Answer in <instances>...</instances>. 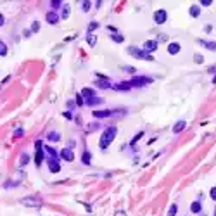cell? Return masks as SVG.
I'll use <instances>...</instances> for the list:
<instances>
[{
    "label": "cell",
    "instance_id": "33",
    "mask_svg": "<svg viewBox=\"0 0 216 216\" xmlns=\"http://www.w3.org/2000/svg\"><path fill=\"white\" fill-rule=\"evenodd\" d=\"M211 199H213V201H216V187H213V188H211Z\"/></svg>",
    "mask_w": 216,
    "mask_h": 216
},
{
    "label": "cell",
    "instance_id": "36",
    "mask_svg": "<svg viewBox=\"0 0 216 216\" xmlns=\"http://www.w3.org/2000/svg\"><path fill=\"white\" fill-rule=\"evenodd\" d=\"M14 135H16V137H21V135H23V130H16V131H14Z\"/></svg>",
    "mask_w": 216,
    "mask_h": 216
},
{
    "label": "cell",
    "instance_id": "1",
    "mask_svg": "<svg viewBox=\"0 0 216 216\" xmlns=\"http://www.w3.org/2000/svg\"><path fill=\"white\" fill-rule=\"evenodd\" d=\"M116 133H118V130H116V126H109L106 128L104 131H102V135H100V149H107L109 144L114 140V137H116Z\"/></svg>",
    "mask_w": 216,
    "mask_h": 216
},
{
    "label": "cell",
    "instance_id": "27",
    "mask_svg": "<svg viewBox=\"0 0 216 216\" xmlns=\"http://www.w3.org/2000/svg\"><path fill=\"white\" fill-rule=\"evenodd\" d=\"M50 5H52L54 9H59L61 5H62V2H61V0H52V2H50Z\"/></svg>",
    "mask_w": 216,
    "mask_h": 216
},
{
    "label": "cell",
    "instance_id": "41",
    "mask_svg": "<svg viewBox=\"0 0 216 216\" xmlns=\"http://www.w3.org/2000/svg\"><path fill=\"white\" fill-rule=\"evenodd\" d=\"M213 83H216V76H215V78H213Z\"/></svg>",
    "mask_w": 216,
    "mask_h": 216
},
{
    "label": "cell",
    "instance_id": "22",
    "mask_svg": "<svg viewBox=\"0 0 216 216\" xmlns=\"http://www.w3.org/2000/svg\"><path fill=\"white\" fill-rule=\"evenodd\" d=\"M190 211L192 213H199L201 211V202H192L190 204Z\"/></svg>",
    "mask_w": 216,
    "mask_h": 216
},
{
    "label": "cell",
    "instance_id": "40",
    "mask_svg": "<svg viewBox=\"0 0 216 216\" xmlns=\"http://www.w3.org/2000/svg\"><path fill=\"white\" fill-rule=\"evenodd\" d=\"M116 216H126V213H123V211H119V213H116Z\"/></svg>",
    "mask_w": 216,
    "mask_h": 216
},
{
    "label": "cell",
    "instance_id": "26",
    "mask_svg": "<svg viewBox=\"0 0 216 216\" xmlns=\"http://www.w3.org/2000/svg\"><path fill=\"white\" fill-rule=\"evenodd\" d=\"M168 216H177V204H171L169 211H168Z\"/></svg>",
    "mask_w": 216,
    "mask_h": 216
},
{
    "label": "cell",
    "instance_id": "21",
    "mask_svg": "<svg viewBox=\"0 0 216 216\" xmlns=\"http://www.w3.org/2000/svg\"><path fill=\"white\" fill-rule=\"evenodd\" d=\"M199 14H201V9H199L197 5H192V7H190V16H192V18H199Z\"/></svg>",
    "mask_w": 216,
    "mask_h": 216
},
{
    "label": "cell",
    "instance_id": "11",
    "mask_svg": "<svg viewBox=\"0 0 216 216\" xmlns=\"http://www.w3.org/2000/svg\"><path fill=\"white\" fill-rule=\"evenodd\" d=\"M168 52H169V54H178V52H180V43H177V42L169 43V45H168Z\"/></svg>",
    "mask_w": 216,
    "mask_h": 216
},
{
    "label": "cell",
    "instance_id": "12",
    "mask_svg": "<svg viewBox=\"0 0 216 216\" xmlns=\"http://www.w3.org/2000/svg\"><path fill=\"white\" fill-rule=\"evenodd\" d=\"M81 95H83V97H85V100H87V99L95 97V92H93L92 88H87V87H85V88L81 90Z\"/></svg>",
    "mask_w": 216,
    "mask_h": 216
},
{
    "label": "cell",
    "instance_id": "34",
    "mask_svg": "<svg viewBox=\"0 0 216 216\" xmlns=\"http://www.w3.org/2000/svg\"><path fill=\"white\" fill-rule=\"evenodd\" d=\"M76 102H78V106H83V104H85L83 99H81V95H76Z\"/></svg>",
    "mask_w": 216,
    "mask_h": 216
},
{
    "label": "cell",
    "instance_id": "15",
    "mask_svg": "<svg viewBox=\"0 0 216 216\" xmlns=\"http://www.w3.org/2000/svg\"><path fill=\"white\" fill-rule=\"evenodd\" d=\"M111 114H112V111H95V112H93L95 118H107Z\"/></svg>",
    "mask_w": 216,
    "mask_h": 216
},
{
    "label": "cell",
    "instance_id": "19",
    "mask_svg": "<svg viewBox=\"0 0 216 216\" xmlns=\"http://www.w3.org/2000/svg\"><path fill=\"white\" fill-rule=\"evenodd\" d=\"M47 138L52 140V142H57V140L61 138V135L57 133V131H49V133H47Z\"/></svg>",
    "mask_w": 216,
    "mask_h": 216
},
{
    "label": "cell",
    "instance_id": "4",
    "mask_svg": "<svg viewBox=\"0 0 216 216\" xmlns=\"http://www.w3.org/2000/svg\"><path fill=\"white\" fill-rule=\"evenodd\" d=\"M47 164H49V169L52 173H59L61 171V163L57 157H49L47 159Z\"/></svg>",
    "mask_w": 216,
    "mask_h": 216
},
{
    "label": "cell",
    "instance_id": "5",
    "mask_svg": "<svg viewBox=\"0 0 216 216\" xmlns=\"http://www.w3.org/2000/svg\"><path fill=\"white\" fill-rule=\"evenodd\" d=\"M152 81V78H144V76H135V78L130 81L131 87H144V85H149Z\"/></svg>",
    "mask_w": 216,
    "mask_h": 216
},
{
    "label": "cell",
    "instance_id": "16",
    "mask_svg": "<svg viewBox=\"0 0 216 216\" xmlns=\"http://www.w3.org/2000/svg\"><path fill=\"white\" fill-rule=\"evenodd\" d=\"M185 126H187V123L183 121V119H180V121H178L177 125H175V128H173V131H175V133H180V131H182V130H183Z\"/></svg>",
    "mask_w": 216,
    "mask_h": 216
},
{
    "label": "cell",
    "instance_id": "29",
    "mask_svg": "<svg viewBox=\"0 0 216 216\" xmlns=\"http://www.w3.org/2000/svg\"><path fill=\"white\" fill-rule=\"evenodd\" d=\"M90 5H92V4H90L88 0H87V2H81V9L85 10V12H87V10H90Z\"/></svg>",
    "mask_w": 216,
    "mask_h": 216
},
{
    "label": "cell",
    "instance_id": "35",
    "mask_svg": "<svg viewBox=\"0 0 216 216\" xmlns=\"http://www.w3.org/2000/svg\"><path fill=\"white\" fill-rule=\"evenodd\" d=\"M142 135H144V131H140V133H138L137 137H135V138H133V140H131V144H135V142H137V140H138V138H140V137H142Z\"/></svg>",
    "mask_w": 216,
    "mask_h": 216
},
{
    "label": "cell",
    "instance_id": "20",
    "mask_svg": "<svg viewBox=\"0 0 216 216\" xmlns=\"http://www.w3.org/2000/svg\"><path fill=\"white\" fill-rule=\"evenodd\" d=\"M69 10H71V7H69L68 4H66V5H62V14H61V19H68Z\"/></svg>",
    "mask_w": 216,
    "mask_h": 216
},
{
    "label": "cell",
    "instance_id": "25",
    "mask_svg": "<svg viewBox=\"0 0 216 216\" xmlns=\"http://www.w3.org/2000/svg\"><path fill=\"white\" fill-rule=\"evenodd\" d=\"M45 150H47V152L50 154V157H57V152H55L54 149L50 147V145H45Z\"/></svg>",
    "mask_w": 216,
    "mask_h": 216
},
{
    "label": "cell",
    "instance_id": "10",
    "mask_svg": "<svg viewBox=\"0 0 216 216\" xmlns=\"http://www.w3.org/2000/svg\"><path fill=\"white\" fill-rule=\"evenodd\" d=\"M157 49V42L156 40H147L145 43H144V50L145 52H152V50Z\"/></svg>",
    "mask_w": 216,
    "mask_h": 216
},
{
    "label": "cell",
    "instance_id": "38",
    "mask_svg": "<svg viewBox=\"0 0 216 216\" xmlns=\"http://www.w3.org/2000/svg\"><path fill=\"white\" fill-rule=\"evenodd\" d=\"M4 23H5V18H4V14H2V16H0V24L4 26Z\"/></svg>",
    "mask_w": 216,
    "mask_h": 216
},
{
    "label": "cell",
    "instance_id": "6",
    "mask_svg": "<svg viewBox=\"0 0 216 216\" xmlns=\"http://www.w3.org/2000/svg\"><path fill=\"white\" fill-rule=\"evenodd\" d=\"M21 202H23L24 206H28V207H40V206H42V202L36 201V199H33V197H24Z\"/></svg>",
    "mask_w": 216,
    "mask_h": 216
},
{
    "label": "cell",
    "instance_id": "8",
    "mask_svg": "<svg viewBox=\"0 0 216 216\" xmlns=\"http://www.w3.org/2000/svg\"><path fill=\"white\" fill-rule=\"evenodd\" d=\"M42 147H43V145H42V142H36V156H35V163H36V164H42V161H43V152H42Z\"/></svg>",
    "mask_w": 216,
    "mask_h": 216
},
{
    "label": "cell",
    "instance_id": "30",
    "mask_svg": "<svg viewBox=\"0 0 216 216\" xmlns=\"http://www.w3.org/2000/svg\"><path fill=\"white\" fill-rule=\"evenodd\" d=\"M194 61H196L197 64H202V61H204V59H202V55H201V54H196V55H194Z\"/></svg>",
    "mask_w": 216,
    "mask_h": 216
},
{
    "label": "cell",
    "instance_id": "18",
    "mask_svg": "<svg viewBox=\"0 0 216 216\" xmlns=\"http://www.w3.org/2000/svg\"><path fill=\"white\" fill-rule=\"evenodd\" d=\"M199 43L204 45V47H207L209 50H216V42H204V40H201Z\"/></svg>",
    "mask_w": 216,
    "mask_h": 216
},
{
    "label": "cell",
    "instance_id": "14",
    "mask_svg": "<svg viewBox=\"0 0 216 216\" xmlns=\"http://www.w3.org/2000/svg\"><path fill=\"white\" fill-rule=\"evenodd\" d=\"M47 21H49L50 24H55V23L59 21V16H57L55 12H49V14H47Z\"/></svg>",
    "mask_w": 216,
    "mask_h": 216
},
{
    "label": "cell",
    "instance_id": "28",
    "mask_svg": "<svg viewBox=\"0 0 216 216\" xmlns=\"http://www.w3.org/2000/svg\"><path fill=\"white\" fill-rule=\"evenodd\" d=\"M28 161H30V156H28V154H23V156H21V164H23V166L28 164Z\"/></svg>",
    "mask_w": 216,
    "mask_h": 216
},
{
    "label": "cell",
    "instance_id": "24",
    "mask_svg": "<svg viewBox=\"0 0 216 216\" xmlns=\"http://www.w3.org/2000/svg\"><path fill=\"white\" fill-rule=\"evenodd\" d=\"M0 55H2V57H4V55H7V45H5L4 42L0 43Z\"/></svg>",
    "mask_w": 216,
    "mask_h": 216
},
{
    "label": "cell",
    "instance_id": "13",
    "mask_svg": "<svg viewBox=\"0 0 216 216\" xmlns=\"http://www.w3.org/2000/svg\"><path fill=\"white\" fill-rule=\"evenodd\" d=\"M85 104H87V106H97V104H102V99H99V97L87 99V100H85Z\"/></svg>",
    "mask_w": 216,
    "mask_h": 216
},
{
    "label": "cell",
    "instance_id": "23",
    "mask_svg": "<svg viewBox=\"0 0 216 216\" xmlns=\"http://www.w3.org/2000/svg\"><path fill=\"white\" fill-rule=\"evenodd\" d=\"M95 35H87V42H88V45L90 47H93V45H95Z\"/></svg>",
    "mask_w": 216,
    "mask_h": 216
},
{
    "label": "cell",
    "instance_id": "7",
    "mask_svg": "<svg viewBox=\"0 0 216 216\" xmlns=\"http://www.w3.org/2000/svg\"><path fill=\"white\" fill-rule=\"evenodd\" d=\"M61 157H62L64 161L71 163V161L74 159V152H73V150H71L69 147H66V149H62V150H61Z\"/></svg>",
    "mask_w": 216,
    "mask_h": 216
},
{
    "label": "cell",
    "instance_id": "42",
    "mask_svg": "<svg viewBox=\"0 0 216 216\" xmlns=\"http://www.w3.org/2000/svg\"><path fill=\"white\" fill-rule=\"evenodd\" d=\"M215 216H216V213H215Z\"/></svg>",
    "mask_w": 216,
    "mask_h": 216
},
{
    "label": "cell",
    "instance_id": "3",
    "mask_svg": "<svg viewBox=\"0 0 216 216\" xmlns=\"http://www.w3.org/2000/svg\"><path fill=\"white\" fill-rule=\"evenodd\" d=\"M168 19V12L164 9H159L154 12V21H156V24H164Z\"/></svg>",
    "mask_w": 216,
    "mask_h": 216
},
{
    "label": "cell",
    "instance_id": "39",
    "mask_svg": "<svg viewBox=\"0 0 216 216\" xmlns=\"http://www.w3.org/2000/svg\"><path fill=\"white\" fill-rule=\"evenodd\" d=\"M33 31H38V23L35 21V24H33Z\"/></svg>",
    "mask_w": 216,
    "mask_h": 216
},
{
    "label": "cell",
    "instance_id": "17",
    "mask_svg": "<svg viewBox=\"0 0 216 216\" xmlns=\"http://www.w3.org/2000/svg\"><path fill=\"white\" fill-rule=\"evenodd\" d=\"M81 161H83V164H90V163H92V154H90L88 150H85V152H83Z\"/></svg>",
    "mask_w": 216,
    "mask_h": 216
},
{
    "label": "cell",
    "instance_id": "2",
    "mask_svg": "<svg viewBox=\"0 0 216 216\" xmlns=\"http://www.w3.org/2000/svg\"><path fill=\"white\" fill-rule=\"evenodd\" d=\"M128 54L130 55H133V57H137V59H147V61H152V55L145 52V50L142 49H137V47H128Z\"/></svg>",
    "mask_w": 216,
    "mask_h": 216
},
{
    "label": "cell",
    "instance_id": "32",
    "mask_svg": "<svg viewBox=\"0 0 216 216\" xmlns=\"http://www.w3.org/2000/svg\"><path fill=\"white\" fill-rule=\"evenodd\" d=\"M95 28H99V23H90V26H88V31H93Z\"/></svg>",
    "mask_w": 216,
    "mask_h": 216
},
{
    "label": "cell",
    "instance_id": "31",
    "mask_svg": "<svg viewBox=\"0 0 216 216\" xmlns=\"http://www.w3.org/2000/svg\"><path fill=\"white\" fill-rule=\"evenodd\" d=\"M112 40H114L116 43H121V42H123V36H121V35H112Z\"/></svg>",
    "mask_w": 216,
    "mask_h": 216
},
{
    "label": "cell",
    "instance_id": "9",
    "mask_svg": "<svg viewBox=\"0 0 216 216\" xmlns=\"http://www.w3.org/2000/svg\"><path fill=\"white\" fill-rule=\"evenodd\" d=\"M112 88L119 90V92H128V90L131 88V85H130V81H123V83H116V85H112Z\"/></svg>",
    "mask_w": 216,
    "mask_h": 216
},
{
    "label": "cell",
    "instance_id": "37",
    "mask_svg": "<svg viewBox=\"0 0 216 216\" xmlns=\"http://www.w3.org/2000/svg\"><path fill=\"white\" fill-rule=\"evenodd\" d=\"M201 4H202V5H211V0H202Z\"/></svg>",
    "mask_w": 216,
    "mask_h": 216
}]
</instances>
